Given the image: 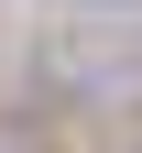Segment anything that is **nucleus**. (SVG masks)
Instances as JSON below:
<instances>
[]
</instances>
